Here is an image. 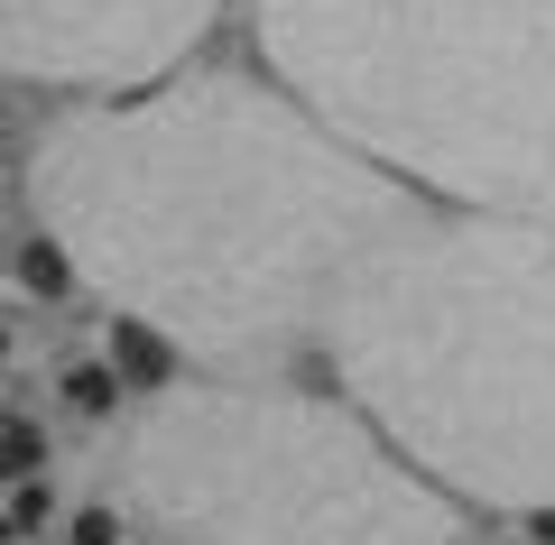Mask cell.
I'll use <instances>...</instances> for the list:
<instances>
[{
	"label": "cell",
	"instance_id": "6da1fadb",
	"mask_svg": "<svg viewBox=\"0 0 555 545\" xmlns=\"http://www.w3.org/2000/svg\"><path fill=\"white\" fill-rule=\"evenodd\" d=\"M28 213L75 287L222 379L324 342L334 296L426 213L389 167L250 75H158L47 120Z\"/></svg>",
	"mask_w": 555,
	"mask_h": 545
},
{
	"label": "cell",
	"instance_id": "7a4b0ae2",
	"mask_svg": "<svg viewBox=\"0 0 555 545\" xmlns=\"http://www.w3.org/2000/svg\"><path fill=\"white\" fill-rule=\"evenodd\" d=\"M315 351L416 481L555 508V232L426 204L334 296Z\"/></svg>",
	"mask_w": 555,
	"mask_h": 545
},
{
	"label": "cell",
	"instance_id": "3957f363",
	"mask_svg": "<svg viewBox=\"0 0 555 545\" xmlns=\"http://www.w3.org/2000/svg\"><path fill=\"white\" fill-rule=\"evenodd\" d=\"M250 28L408 195L555 232V0H250Z\"/></svg>",
	"mask_w": 555,
	"mask_h": 545
},
{
	"label": "cell",
	"instance_id": "277c9868",
	"mask_svg": "<svg viewBox=\"0 0 555 545\" xmlns=\"http://www.w3.org/2000/svg\"><path fill=\"white\" fill-rule=\"evenodd\" d=\"M120 508L185 545H454V499L352 407L269 379L158 389L120 434Z\"/></svg>",
	"mask_w": 555,
	"mask_h": 545
},
{
	"label": "cell",
	"instance_id": "5b68a950",
	"mask_svg": "<svg viewBox=\"0 0 555 545\" xmlns=\"http://www.w3.org/2000/svg\"><path fill=\"white\" fill-rule=\"evenodd\" d=\"M222 0H0V75L75 83V93H139L185 65Z\"/></svg>",
	"mask_w": 555,
	"mask_h": 545
},
{
	"label": "cell",
	"instance_id": "8992f818",
	"mask_svg": "<svg viewBox=\"0 0 555 545\" xmlns=\"http://www.w3.org/2000/svg\"><path fill=\"white\" fill-rule=\"evenodd\" d=\"M112 371H120V389H167L177 351H167L149 324H130V314H120V324H112Z\"/></svg>",
	"mask_w": 555,
	"mask_h": 545
},
{
	"label": "cell",
	"instance_id": "52a82bcc",
	"mask_svg": "<svg viewBox=\"0 0 555 545\" xmlns=\"http://www.w3.org/2000/svg\"><path fill=\"white\" fill-rule=\"evenodd\" d=\"M56 527V481H10V508H0V545H28V536H47Z\"/></svg>",
	"mask_w": 555,
	"mask_h": 545
},
{
	"label": "cell",
	"instance_id": "ba28073f",
	"mask_svg": "<svg viewBox=\"0 0 555 545\" xmlns=\"http://www.w3.org/2000/svg\"><path fill=\"white\" fill-rule=\"evenodd\" d=\"M120 398H130V389H120L112 361H75V371H65V407H75V416H112Z\"/></svg>",
	"mask_w": 555,
	"mask_h": 545
},
{
	"label": "cell",
	"instance_id": "9c48e42d",
	"mask_svg": "<svg viewBox=\"0 0 555 545\" xmlns=\"http://www.w3.org/2000/svg\"><path fill=\"white\" fill-rule=\"evenodd\" d=\"M20 287L28 296H75V269H65V250H56V241H20Z\"/></svg>",
	"mask_w": 555,
	"mask_h": 545
},
{
	"label": "cell",
	"instance_id": "30bf717a",
	"mask_svg": "<svg viewBox=\"0 0 555 545\" xmlns=\"http://www.w3.org/2000/svg\"><path fill=\"white\" fill-rule=\"evenodd\" d=\"M38 471H47V434L10 416V426H0V481H38Z\"/></svg>",
	"mask_w": 555,
	"mask_h": 545
},
{
	"label": "cell",
	"instance_id": "8fae6325",
	"mask_svg": "<svg viewBox=\"0 0 555 545\" xmlns=\"http://www.w3.org/2000/svg\"><path fill=\"white\" fill-rule=\"evenodd\" d=\"M120 527H130V508H75L65 518V545H120Z\"/></svg>",
	"mask_w": 555,
	"mask_h": 545
},
{
	"label": "cell",
	"instance_id": "7c38bea8",
	"mask_svg": "<svg viewBox=\"0 0 555 545\" xmlns=\"http://www.w3.org/2000/svg\"><path fill=\"white\" fill-rule=\"evenodd\" d=\"M528 536H537V545H555V508H528Z\"/></svg>",
	"mask_w": 555,
	"mask_h": 545
}]
</instances>
